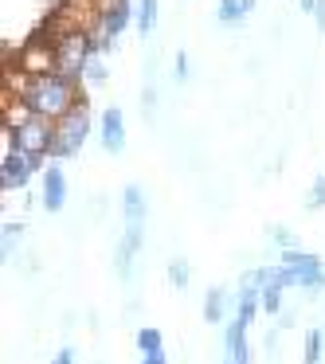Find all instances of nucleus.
<instances>
[{"instance_id": "obj_1", "label": "nucleus", "mask_w": 325, "mask_h": 364, "mask_svg": "<svg viewBox=\"0 0 325 364\" xmlns=\"http://www.w3.org/2000/svg\"><path fill=\"white\" fill-rule=\"evenodd\" d=\"M4 98H20V102L32 106V114L40 118H51L59 122L63 114H71L75 102H82V87L67 82L63 75H24L12 67L9 82H4Z\"/></svg>"}, {"instance_id": "obj_10", "label": "nucleus", "mask_w": 325, "mask_h": 364, "mask_svg": "<svg viewBox=\"0 0 325 364\" xmlns=\"http://www.w3.org/2000/svg\"><path fill=\"white\" fill-rule=\"evenodd\" d=\"M145 215H149L145 188L142 184H126L122 188V220H126V228H145Z\"/></svg>"}, {"instance_id": "obj_26", "label": "nucleus", "mask_w": 325, "mask_h": 364, "mask_svg": "<svg viewBox=\"0 0 325 364\" xmlns=\"http://www.w3.org/2000/svg\"><path fill=\"white\" fill-rule=\"evenodd\" d=\"M294 325V309H282V317H278V329H290Z\"/></svg>"}, {"instance_id": "obj_28", "label": "nucleus", "mask_w": 325, "mask_h": 364, "mask_svg": "<svg viewBox=\"0 0 325 364\" xmlns=\"http://www.w3.org/2000/svg\"><path fill=\"white\" fill-rule=\"evenodd\" d=\"M220 364H239V360H231V356H223V360Z\"/></svg>"}, {"instance_id": "obj_7", "label": "nucleus", "mask_w": 325, "mask_h": 364, "mask_svg": "<svg viewBox=\"0 0 325 364\" xmlns=\"http://www.w3.org/2000/svg\"><path fill=\"white\" fill-rule=\"evenodd\" d=\"M142 239H145V228H126L118 239V251H114V270H118L122 282L134 278V262L142 255Z\"/></svg>"}, {"instance_id": "obj_4", "label": "nucleus", "mask_w": 325, "mask_h": 364, "mask_svg": "<svg viewBox=\"0 0 325 364\" xmlns=\"http://www.w3.org/2000/svg\"><path fill=\"white\" fill-rule=\"evenodd\" d=\"M12 67L24 75H59V55H55V43L43 40V36H36L32 43H28L24 51H16V59H12Z\"/></svg>"}, {"instance_id": "obj_15", "label": "nucleus", "mask_w": 325, "mask_h": 364, "mask_svg": "<svg viewBox=\"0 0 325 364\" xmlns=\"http://www.w3.org/2000/svg\"><path fill=\"white\" fill-rule=\"evenodd\" d=\"M134 345H137V353H142V356L165 353V337H161V329H137L134 333Z\"/></svg>"}, {"instance_id": "obj_11", "label": "nucleus", "mask_w": 325, "mask_h": 364, "mask_svg": "<svg viewBox=\"0 0 325 364\" xmlns=\"http://www.w3.org/2000/svg\"><path fill=\"white\" fill-rule=\"evenodd\" d=\"M228 306H231L228 290H223V286H212L208 298H204V321L208 325H223L228 321Z\"/></svg>"}, {"instance_id": "obj_23", "label": "nucleus", "mask_w": 325, "mask_h": 364, "mask_svg": "<svg viewBox=\"0 0 325 364\" xmlns=\"http://www.w3.org/2000/svg\"><path fill=\"white\" fill-rule=\"evenodd\" d=\"M176 79H188V55H184V51H181V55H176Z\"/></svg>"}, {"instance_id": "obj_24", "label": "nucleus", "mask_w": 325, "mask_h": 364, "mask_svg": "<svg viewBox=\"0 0 325 364\" xmlns=\"http://www.w3.org/2000/svg\"><path fill=\"white\" fill-rule=\"evenodd\" d=\"M314 20H317V28L325 32V0H317V9H314Z\"/></svg>"}, {"instance_id": "obj_13", "label": "nucleus", "mask_w": 325, "mask_h": 364, "mask_svg": "<svg viewBox=\"0 0 325 364\" xmlns=\"http://www.w3.org/2000/svg\"><path fill=\"white\" fill-rule=\"evenodd\" d=\"M157 12H161V0H137L134 24H137L142 36H153V28H157Z\"/></svg>"}, {"instance_id": "obj_25", "label": "nucleus", "mask_w": 325, "mask_h": 364, "mask_svg": "<svg viewBox=\"0 0 325 364\" xmlns=\"http://www.w3.org/2000/svg\"><path fill=\"white\" fill-rule=\"evenodd\" d=\"M142 364H169V356L165 353H149V356H142Z\"/></svg>"}, {"instance_id": "obj_22", "label": "nucleus", "mask_w": 325, "mask_h": 364, "mask_svg": "<svg viewBox=\"0 0 325 364\" xmlns=\"http://www.w3.org/2000/svg\"><path fill=\"white\" fill-rule=\"evenodd\" d=\"M51 364H79V353H75L71 345H63L55 356H51Z\"/></svg>"}, {"instance_id": "obj_21", "label": "nucleus", "mask_w": 325, "mask_h": 364, "mask_svg": "<svg viewBox=\"0 0 325 364\" xmlns=\"http://www.w3.org/2000/svg\"><path fill=\"white\" fill-rule=\"evenodd\" d=\"M270 239H275L278 251H294V247H298V235H294V231H286V228H270Z\"/></svg>"}, {"instance_id": "obj_19", "label": "nucleus", "mask_w": 325, "mask_h": 364, "mask_svg": "<svg viewBox=\"0 0 325 364\" xmlns=\"http://www.w3.org/2000/svg\"><path fill=\"white\" fill-rule=\"evenodd\" d=\"M82 79H87L90 82V87H102V82L106 79H110V71H106V63H102V59H90V63H87V75H82Z\"/></svg>"}, {"instance_id": "obj_9", "label": "nucleus", "mask_w": 325, "mask_h": 364, "mask_svg": "<svg viewBox=\"0 0 325 364\" xmlns=\"http://www.w3.org/2000/svg\"><path fill=\"white\" fill-rule=\"evenodd\" d=\"M223 356H231L239 364H251V341H247V325L239 317L223 321Z\"/></svg>"}, {"instance_id": "obj_3", "label": "nucleus", "mask_w": 325, "mask_h": 364, "mask_svg": "<svg viewBox=\"0 0 325 364\" xmlns=\"http://www.w3.org/2000/svg\"><path fill=\"white\" fill-rule=\"evenodd\" d=\"M9 134H12V145H16L20 153H28V157H36V161L51 157V149H55V122L40 118V114L24 118L20 126H12Z\"/></svg>"}, {"instance_id": "obj_12", "label": "nucleus", "mask_w": 325, "mask_h": 364, "mask_svg": "<svg viewBox=\"0 0 325 364\" xmlns=\"http://www.w3.org/2000/svg\"><path fill=\"white\" fill-rule=\"evenodd\" d=\"M255 4H259V0H220V4H215V20H220V24H243L255 12Z\"/></svg>"}, {"instance_id": "obj_6", "label": "nucleus", "mask_w": 325, "mask_h": 364, "mask_svg": "<svg viewBox=\"0 0 325 364\" xmlns=\"http://www.w3.org/2000/svg\"><path fill=\"white\" fill-rule=\"evenodd\" d=\"M40 204H43V212H63V204H67V173H63V165L59 161H51L48 168H43V181H40Z\"/></svg>"}, {"instance_id": "obj_14", "label": "nucleus", "mask_w": 325, "mask_h": 364, "mask_svg": "<svg viewBox=\"0 0 325 364\" xmlns=\"http://www.w3.org/2000/svg\"><path fill=\"white\" fill-rule=\"evenodd\" d=\"M325 356V329H306V348H302V360L306 364H321Z\"/></svg>"}, {"instance_id": "obj_2", "label": "nucleus", "mask_w": 325, "mask_h": 364, "mask_svg": "<svg viewBox=\"0 0 325 364\" xmlns=\"http://www.w3.org/2000/svg\"><path fill=\"white\" fill-rule=\"evenodd\" d=\"M90 137V106L87 98L71 106V114L55 122V149H51V161H67L82 149V141Z\"/></svg>"}, {"instance_id": "obj_5", "label": "nucleus", "mask_w": 325, "mask_h": 364, "mask_svg": "<svg viewBox=\"0 0 325 364\" xmlns=\"http://www.w3.org/2000/svg\"><path fill=\"white\" fill-rule=\"evenodd\" d=\"M36 168H40V161L28 157V153H20L16 145L4 149V157H0V188H4V192H20L28 181H32Z\"/></svg>"}, {"instance_id": "obj_16", "label": "nucleus", "mask_w": 325, "mask_h": 364, "mask_svg": "<svg viewBox=\"0 0 325 364\" xmlns=\"http://www.w3.org/2000/svg\"><path fill=\"white\" fill-rule=\"evenodd\" d=\"M20 235H24L20 223H4V231H0V251H4V259H12L20 251Z\"/></svg>"}, {"instance_id": "obj_17", "label": "nucleus", "mask_w": 325, "mask_h": 364, "mask_svg": "<svg viewBox=\"0 0 325 364\" xmlns=\"http://www.w3.org/2000/svg\"><path fill=\"white\" fill-rule=\"evenodd\" d=\"M169 282H173V290H188V282H192V267H188L184 259L169 262Z\"/></svg>"}, {"instance_id": "obj_27", "label": "nucleus", "mask_w": 325, "mask_h": 364, "mask_svg": "<svg viewBox=\"0 0 325 364\" xmlns=\"http://www.w3.org/2000/svg\"><path fill=\"white\" fill-rule=\"evenodd\" d=\"M298 9H302V12H314V9H317V0H298Z\"/></svg>"}, {"instance_id": "obj_8", "label": "nucleus", "mask_w": 325, "mask_h": 364, "mask_svg": "<svg viewBox=\"0 0 325 364\" xmlns=\"http://www.w3.org/2000/svg\"><path fill=\"white\" fill-rule=\"evenodd\" d=\"M98 134H102V149L118 157V153L126 149V114H122L118 106L102 110V122H98Z\"/></svg>"}, {"instance_id": "obj_18", "label": "nucleus", "mask_w": 325, "mask_h": 364, "mask_svg": "<svg viewBox=\"0 0 325 364\" xmlns=\"http://www.w3.org/2000/svg\"><path fill=\"white\" fill-rule=\"evenodd\" d=\"M282 286H267L262 290V298H259V306H262V314H282Z\"/></svg>"}, {"instance_id": "obj_20", "label": "nucleus", "mask_w": 325, "mask_h": 364, "mask_svg": "<svg viewBox=\"0 0 325 364\" xmlns=\"http://www.w3.org/2000/svg\"><path fill=\"white\" fill-rule=\"evenodd\" d=\"M321 208H325V176H317L306 196V212H321Z\"/></svg>"}]
</instances>
